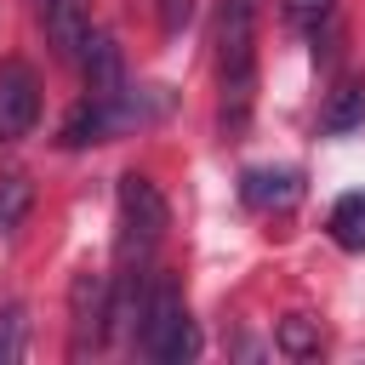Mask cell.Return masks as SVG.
Segmentation results:
<instances>
[{"label": "cell", "instance_id": "obj_17", "mask_svg": "<svg viewBox=\"0 0 365 365\" xmlns=\"http://www.w3.org/2000/svg\"><path fill=\"white\" fill-rule=\"evenodd\" d=\"M29 6H34V11H40V17H46V11H51V0H29Z\"/></svg>", "mask_w": 365, "mask_h": 365}, {"label": "cell", "instance_id": "obj_3", "mask_svg": "<svg viewBox=\"0 0 365 365\" xmlns=\"http://www.w3.org/2000/svg\"><path fill=\"white\" fill-rule=\"evenodd\" d=\"M165 228H171L165 194L148 177L125 171L120 177V262H148L154 245L165 240Z\"/></svg>", "mask_w": 365, "mask_h": 365}, {"label": "cell", "instance_id": "obj_14", "mask_svg": "<svg viewBox=\"0 0 365 365\" xmlns=\"http://www.w3.org/2000/svg\"><path fill=\"white\" fill-rule=\"evenodd\" d=\"M279 11H285V23L297 34H319L336 17V0H279Z\"/></svg>", "mask_w": 365, "mask_h": 365}, {"label": "cell", "instance_id": "obj_11", "mask_svg": "<svg viewBox=\"0 0 365 365\" xmlns=\"http://www.w3.org/2000/svg\"><path fill=\"white\" fill-rule=\"evenodd\" d=\"M274 348H279L285 359H314V354H319V319L285 314V319L274 325Z\"/></svg>", "mask_w": 365, "mask_h": 365}, {"label": "cell", "instance_id": "obj_9", "mask_svg": "<svg viewBox=\"0 0 365 365\" xmlns=\"http://www.w3.org/2000/svg\"><path fill=\"white\" fill-rule=\"evenodd\" d=\"M68 302H74V354H80V348H86V331L97 336V331L108 325V285H103L97 274H80L74 291H68Z\"/></svg>", "mask_w": 365, "mask_h": 365}, {"label": "cell", "instance_id": "obj_5", "mask_svg": "<svg viewBox=\"0 0 365 365\" xmlns=\"http://www.w3.org/2000/svg\"><path fill=\"white\" fill-rule=\"evenodd\" d=\"M240 200L251 205V211H291L297 200H302V171H291V165H262V171H245L240 177Z\"/></svg>", "mask_w": 365, "mask_h": 365}, {"label": "cell", "instance_id": "obj_8", "mask_svg": "<svg viewBox=\"0 0 365 365\" xmlns=\"http://www.w3.org/2000/svg\"><path fill=\"white\" fill-rule=\"evenodd\" d=\"M46 34H51L57 57L80 63V57H86V46H91V23H86V6H80V0H51V11H46Z\"/></svg>", "mask_w": 365, "mask_h": 365}, {"label": "cell", "instance_id": "obj_1", "mask_svg": "<svg viewBox=\"0 0 365 365\" xmlns=\"http://www.w3.org/2000/svg\"><path fill=\"white\" fill-rule=\"evenodd\" d=\"M217 86H222V131H245L257 97V0L217 6Z\"/></svg>", "mask_w": 365, "mask_h": 365}, {"label": "cell", "instance_id": "obj_12", "mask_svg": "<svg viewBox=\"0 0 365 365\" xmlns=\"http://www.w3.org/2000/svg\"><path fill=\"white\" fill-rule=\"evenodd\" d=\"M331 240L342 251H365V194H342L331 205Z\"/></svg>", "mask_w": 365, "mask_h": 365}, {"label": "cell", "instance_id": "obj_4", "mask_svg": "<svg viewBox=\"0 0 365 365\" xmlns=\"http://www.w3.org/2000/svg\"><path fill=\"white\" fill-rule=\"evenodd\" d=\"M40 120V80L29 63H0V143L29 137Z\"/></svg>", "mask_w": 365, "mask_h": 365}, {"label": "cell", "instance_id": "obj_6", "mask_svg": "<svg viewBox=\"0 0 365 365\" xmlns=\"http://www.w3.org/2000/svg\"><path fill=\"white\" fill-rule=\"evenodd\" d=\"M114 131H120L114 103H108V97H86V103H74V114L63 120L57 143H63V148H91V143H108Z\"/></svg>", "mask_w": 365, "mask_h": 365}, {"label": "cell", "instance_id": "obj_2", "mask_svg": "<svg viewBox=\"0 0 365 365\" xmlns=\"http://www.w3.org/2000/svg\"><path fill=\"white\" fill-rule=\"evenodd\" d=\"M137 348H143L148 359H160V365H188V359L200 354V331H194V319H188V308H182V291H177L165 274H154L148 314H143V325H137Z\"/></svg>", "mask_w": 365, "mask_h": 365}, {"label": "cell", "instance_id": "obj_7", "mask_svg": "<svg viewBox=\"0 0 365 365\" xmlns=\"http://www.w3.org/2000/svg\"><path fill=\"white\" fill-rule=\"evenodd\" d=\"M80 68H86V86H91V97H120L125 91V68H120V46L108 40V34H97L91 29V46H86V57H80Z\"/></svg>", "mask_w": 365, "mask_h": 365}, {"label": "cell", "instance_id": "obj_16", "mask_svg": "<svg viewBox=\"0 0 365 365\" xmlns=\"http://www.w3.org/2000/svg\"><path fill=\"white\" fill-rule=\"evenodd\" d=\"M188 17H194V0H160V29L165 34H182Z\"/></svg>", "mask_w": 365, "mask_h": 365}, {"label": "cell", "instance_id": "obj_10", "mask_svg": "<svg viewBox=\"0 0 365 365\" xmlns=\"http://www.w3.org/2000/svg\"><path fill=\"white\" fill-rule=\"evenodd\" d=\"M319 125H325L331 137H342V131H354V125H365V80H342V86L331 91V103H325V114H319Z\"/></svg>", "mask_w": 365, "mask_h": 365}, {"label": "cell", "instance_id": "obj_15", "mask_svg": "<svg viewBox=\"0 0 365 365\" xmlns=\"http://www.w3.org/2000/svg\"><path fill=\"white\" fill-rule=\"evenodd\" d=\"M23 359V308L6 302L0 308V365H17Z\"/></svg>", "mask_w": 365, "mask_h": 365}, {"label": "cell", "instance_id": "obj_13", "mask_svg": "<svg viewBox=\"0 0 365 365\" xmlns=\"http://www.w3.org/2000/svg\"><path fill=\"white\" fill-rule=\"evenodd\" d=\"M29 205H34V182H29L23 171L0 177V234H17L23 217H29Z\"/></svg>", "mask_w": 365, "mask_h": 365}]
</instances>
